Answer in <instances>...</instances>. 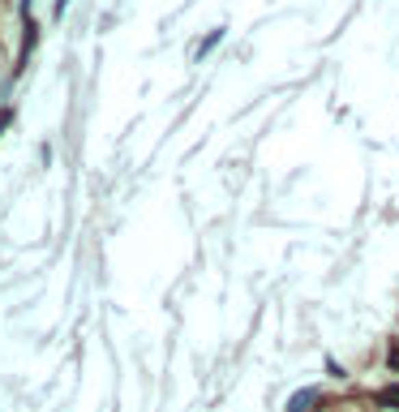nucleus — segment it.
Returning a JSON list of instances; mask_svg holds the SVG:
<instances>
[{
  "label": "nucleus",
  "instance_id": "1",
  "mask_svg": "<svg viewBox=\"0 0 399 412\" xmlns=\"http://www.w3.org/2000/svg\"><path fill=\"white\" fill-rule=\"evenodd\" d=\"M318 404H322V387H305L288 400V412H313Z\"/></svg>",
  "mask_w": 399,
  "mask_h": 412
},
{
  "label": "nucleus",
  "instance_id": "2",
  "mask_svg": "<svg viewBox=\"0 0 399 412\" xmlns=\"http://www.w3.org/2000/svg\"><path fill=\"white\" fill-rule=\"evenodd\" d=\"M215 43H223V26H219V30H211V35L202 39V47H198V56H211V52H215Z\"/></svg>",
  "mask_w": 399,
  "mask_h": 412
},
{
  "label": "nucleus",
  "instance_id": "3",
  "mask_svg": "<svg viewBox=\"0 0 399 412\" xmlns=\"http://www.w3.org/2000/svg\"><path fill=\"white\" fill-rule=\"evenodd\" d=\"M9 120H13V107H0V129H5Z\"/></svg>",
  "mask_w": 399,
  "mask_h": 412
},
{
  "label": "nucleus",
  "instance_id": "4",
  "mask_svg": "<svg viewBox=\"0 0 399 412\" xmlns=\"http://www.w3.org/2000/svg\"><path fill=\"white\" fill-rule=\"evenodd\" d=\"M65 5H69V0H56V9H52V18H60V13H65Z\"/></svg>",
  "mask_w": 399,
  "mask_h": 412
}]
</instances>
